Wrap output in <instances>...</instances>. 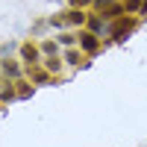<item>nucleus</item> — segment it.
<instances>
[{
  "mask_svg": "<svg viewBox=\"0 0 147 147\" xmlns=\"http://www.w3.org/2000/svg\"><path fill=\"white\" fill-rule=\"evenodd\" d=\"M132 30V21H118L115 24V30H112V38H121L124 32H129Z\"/></svg>",
  "mask_w": 147,
  "mask_h": 147,
  "instance_id": "nucleus-1",
  "label": "nucleus"
},
{
  "mask_svg": "<svg viewBox=\"0 0 147 147\" xmlns=\"http://www.w3.org/2000/svg\"><path fill=\"white\" fill-rule=\"evenodd\" d=\"M21 53H24V59H27V62H30V65L35 62V59H38V53H35V47H30V44H27V47H24V50H21Z\"/></svg>",
  "mask_w": 147,
  "mask_h": 147,
  "instance_id": "nucleus-2",
  "label": "nucleus"
},
{
  "mask_svg": "<svg viewBox=\"0 0 147 147\" xmlns=\"http://www.w3.org/2000/svg\"><path fill=\"white\" fill-rule=\"evenodd\" d=\"M82 47L85 50H97V38L94 35H82Z\"/></svg>",
  "mask_w": 147,
  "mask_h": 147,
  "instance_id": "nucleus-3",
  "label": "nucleus"
},
{
  "mask_svg": "<svg viewBox=\"0 0 147 147\" xmlns=\"http://www.w3.org/2000/svg\"><path fill=\"white\" fill-rule=\"evenodd\" d=\"M65 21H68V24H82V15H80V12H68Z\"/></svg>",
  "mask_w": 147,
  "mask_h": 147,
  "instance_id": "nucleus-4",
  "label": "nucleus"
},
{
  "mask_svg": "<svg viewBox=\"0 0 147 147\" xmlns=\"http://www.w3.org/2000/svg\"><path fill=\"white\" fill-rule=\"evenodd\" d=\"M127 6H129V9H138V6H141V0H127Z\"/></svg>",
  "mask_w": 147,
  "mask_h": 147,
  "instance_id": "nucleus-5",
  "label": "nucleus"
},
{
  "mask_svg": "<svg viewBox=\"0 0 147 147\" xmlns=\"http://www.w3.org/2000/svg\"><path fill=\"white\" fill-rule=\"evenodd\" d=\"M74 3H77V6H80V3H88V0H74Z\"/></svg>",
  "mask_w": 147,
  "mask_h": 147,
  "instance_id": "nucleus-6",
  "label": "nucleus"
},
{
  "mask_svg": "<svg viewBox=\"0 0 147 147\" xmlns=\"http://www.w3.org/2000/svg\"><path fill=\"white\" fill-rule=\"evenodd\" d=\"M144 12H147V0H144Z\"/></svg>",
  "mask_w": 147,
  "mask_h": 147,
  "instance_id": "nucleus-7",
  "label": "nucleus"
}]
</instances>
